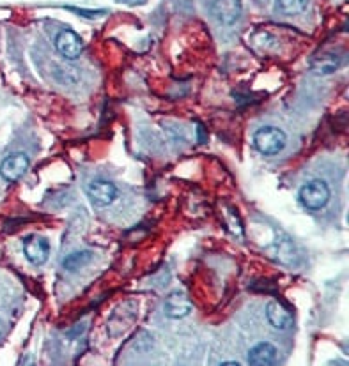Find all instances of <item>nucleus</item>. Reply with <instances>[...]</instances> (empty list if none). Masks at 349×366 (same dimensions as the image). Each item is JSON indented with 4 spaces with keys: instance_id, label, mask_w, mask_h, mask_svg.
<instances>
[{
    "instance_id": "nucleus-1",
    "label": "nucleus",
    "mask_w": 349,
    "mask_h": 366,
    "mask_svg": "<svg viewBox=\"0 0 349 366\" xmlns=\"http://www.w3.org/2000/svg\"><path fill=\"white\" fill-rule=\"evenodd\" d=\"M298 198H300V204L309 211H319L330 202V188L324 181H310V183L303 184Z\"/></svg>"
},
{
    "instance_id": "nucleus-2",
    "label": "nucleus",
    "mask_w": 349,
    "mask_h": 366,
    "mask_svg": "<svg viewBox=\"0 0 349 366\" xmlns=\"http://www.w3.org/2000/svg\"><path fill=\"white\" fill-rule=\"evenodd\" d=\"M286 133L279 128H273V126L261 128L254 135L255 149L261 154H265V156H275V154H279L286 147Z\"/></svg>"
},
{
    "instance_id": "nucleus-3",
    "label": "nucleus",
    "mask_w": 349,
    "mask_h": 366,
    "mask_svg": "<svg viewBox=\"0 0 349 366\" xmlns=\"http://www.w3.org/2000/svg\"><path fill=\"white\" fill-rule=\"evenodd\" d=\"M87 197L96 207H107L118 198V188L108 181L96 179L87 186Z\"/></svg>"
},
{
    "instance_id": "nucleus-4",
    "label": "nucleus",
    "mask_w": 349,
    "mask_h": 366,
    "mask_svg": "<svg viewBox=\"0 0 349 366\" xmlns=\"http://www.w3.org/2000/svg\"><path fill=\"white\" fill-rule=\"evenodd\" d=\"M23 253L34 266H43L50 256V242L39 235H29L23 241Z\"/></svg>"
},
{
    "instance_id": "nucleus-5",
    "label": "nucleus",
    "mask_w": 349,
    "mask_h": 366,
    "mask_svg": "<svg viewBox=\"0 0 349 366\" xmlns=\"http://www.w3.org/2000/svg\"><path fill=\"white\" fill-rule=\"evenodd\" d=\"M27 169H29V158H27V154L15 152L2 162V165H0V176L4 177L8 183H16V181L22 179L23 174L27 172Z\"/></svg>"
},
{
    "instance_id": "nucleus-6",
    "label": "nucleus",
    "mask_w": 349,
    "mask_h": 366,
    "mask_svg": "<svg viewBox=\"0 0 349 366\" xmlns=\"http://www.w3.org/2000/svg\"><path fill=\"white\" fill-rule=\"evenodd\" d=\"M56 46L59 50V53L66 59L73 60L77 57H80V53L84 51V43H82L80 36L75 34L73 30L66 29L63 32H59V36L56 37Z\"/></svg>"
},
{
    "instance_id": "nucleus-7",
    "label": "nucleus",
    "mask_w": 349,
    "mask_h": 366,
    "mask_svg": "<svg viewBox=\"0 0 349 366\" xmlns=\"http://www.w3.org/2000/svg\"><path fill=\"white\" fill-rule=\"evenodd\" d=\"M163 311L169 319H183V317L190 315L191 303L186 297V294L174 290L167 296L165 303H163Z\"/></svg>"
},
{
    "instance_id": "nucleus-8",
    "label": "nucleus",
    "mask_w": 349,
    "mask_h": 366,
    "mask_svg": "<svg viewBox=\"0 0 349 366\" xmlns=\"http://www.w3.org/2000/svg\"><path fill=\"white\" fill-rule=\"evenodd\" d=\"M266 319H268V322L279 331H287L293 326V315H291V311L287 310L282 303H279V301L268 303V306H266Z\"/></svg>"
},
{
    "instance_id": "nucleus-9",
    "label": "nucleus",
    "mask_w": 349,
    "mask_h": 366,
    "mask_svg": "<svg viewBox=\"0 0 349 366\" xmlns=\"http://www.w3.org/2000/svg\"><path fill=\"white\" fill-rule=\"evenodd\" d=\"M213 15L224 25H231L241 15V2L239 0H215Z\"/></svg>"
},
{
    "instance_id": "nucleus-10",
    "label": "nucleus",
    "mask_w": 349,
    "mask_h": 366,
    "mask_svg": "<svg viewBox=\"0 0 349 366\" xmlns=\"http://www.w3.org/2000/svg\"><path fill=\"white\" fill-rule=\"evenodd\" d=\"M277 355H279L277 348L272 344H268V341H262V344H258L255 347L250 348L248 362L254 366L273 365V362H277Z\"/></svg>"
},
{
    "instance_id": "nucleus-11",
    "label": "nucleus",
    "mask_w": 349,
    "mask_h": 366,
    "mask_svg": "<svg viewBox=\"0 0 349 366\" xmlns=\"http://www.w3.org/2000/svg\"><path fill=\"white\" fill-rule=\"evenodd\" d=\"M94 259V253L91 249H82V251H73L63 260V268L70 273H77L84 269L85 266L91 264V260Z\"/></svg>"
},
{
    "instance_id": "nucleus-12",
    "label": "nucleus",
    "mask_w": 349,
    "mask_h": 366,
    "mask_svg": "<svg viewBox=\"0 0 349 366\" xmlns=\"http://www.w3.org/2000/svg\"><path fill=\"white\" fill-rule=\"evenodd\" d=\"M341 66V59L337 55H321L312 63V70L319 74L334 73Z\"/></svg>"
},
{
    "instance_id": "nucleus-13",
    "label": "nucleus",
    "mask_w": 349,
    "mask_h": 366,
    "mask_svg": "<svg viewBox=\"0 0 349 366\" xmlns=\"http://www.w3.org/2000/svg\"><path fill=\"white\" fill-rule=\"evenodd\" d=\"M307 2L309 0H277V8L284 15H298V13L305 11Z\"/></svg>"
},
{
    "instance_id": "nucleus-14",
    "label": "nucleus",
    "mask_w": 349,
    "mask_h": 366,
    "mask_svg": "<svg viewBox=\"0 0 349 366\" xmlns=\"http://www.w3.org/2000/svg\"><path fill=\"white\" fill-rule=\"evenodd\" d=\"M275 249H277V259H279L280 262H284V264H286V256H289V262L294 256V244L293 241L287 237L284 239V241H277Z\"/></svg>"
},
{
    "instance_id": "nucleus-15",
    "label": "nucleus",
    "mask_w": 349,
    "mask_h": 366,
    "mask_svg": "<svg viewBox=\"0 0 349 366\" xmlns=\"http://www.w3.org/2000/svg\"><path fill=\"white\" fill-rule=\"evenodd\" d=\"M71 11H75V13H78V15H82V16H96V15H101V13L103 11H84V9H75V8H70Z\"/></svg>"
},
{
    "instance_id": "nucleus-16",
    "label": "nucleus",
    "mask_w": 349,
    "mask_h": 366,
    "mask_svg": "<svg viewBox=\"0 0 349 366\" xmlns=\"http://www.w3.org/2000/svg\"><path fill=\"white\" fill-rule=\"evenodd\" d=\"M222 365H232V366H239V361H224Z\"/></svg>"
}]
</instances>
